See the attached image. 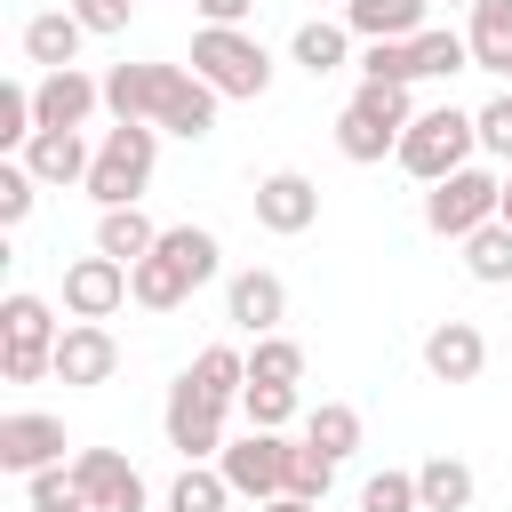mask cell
<instances>
[{
    "label": "cell",
    "mask_w": 512,
    "mask_h": 512,
    "mask_svg": "<svg viewBox=\"0 0 512 512\" xmlns=\"http://www.w3.org/2000/svg\"><path fill=\"white\" fill-rule=\"evenodd\" d=\"M304 440L328 448V456L344 464V456L360 448V408H352V400H320V408H304Z\"/></svg>",
    "instance_id": "1f68e13d"
},
{
    "label": "cell",
    "mask_w": 512,
    "mask_h": 512,
    "mask_svg": "<svg viewBox=\"0 0 512 512\" xmlns=\"http://www.w3.org/2000/svg\"><path fill=\"white\" fill-rule=\"evenodd\" d=\"M344 24L360 40H416L432 24V0H344Z\"/></svg>",
    "instance_id": "603a6c76"
},
{
    "label": "cell",
    "mask_w": 512,
    "mask_h": 512,
    "mask_svg": "<svg viewBox=\"0 0 512 512\" xmlns=\"http://www.w3.org/2000/svg\"><path fill=\"white\" fill-rule=\"evenodd\" d=\"M328 488H336V456H328V448H312V440H288V496L328 504Z\"/></svg>",
    "instance_id": "e575fe53"
},
{
    "label": "cell",
    "mask_w": 512,
    "mask_h": 512,
    "mask_svg": "<svg viewBox=\"0 0 512 512\" xmlns=\"http://www.w3.org/2000/svg\"><path fill=\"white\" fill-rule=\"evenodd\" d=\"M32 112H40V128H88V120L104 112V80H88L80 64L40 72V80H32Z\"/></svg>",
    "instance_id": "2e32d148"
},
{
    "label": "cell",
    "mask_w": 512,
    "mask_h": 512,
    "mask_svg": "<svg viewBox=\"0 0 512 512\" xmlns=\"http://www.w3.org/2000/svg\"><path fill=\"white\" fill-rule=\"evenodd\" d=\"M336 8H344V0H336Z\"/></svg>",
    "instance_id": "c3c4849f"
},
{
    "label": "cell",
    "mask_w": 512,
    "mask_h": 512,
    "mask_svg": "<svg viewBox=\"0 0 512 512\" xmlns=\"http://www.w3.org/2000/svg\"><path fill=\"white\" fill-rule=\"evenodd\" d=\"M128 296H136L144 312H176L192 288H184V272H176L160 248H152V256H136V264H128Z\"/></svg>",
    "instance_id": "f1b7e54d"
},
{
    "label": "cell",
    "mask_w": 512,
    "mask_h": 512,
    "mask_svg": "<svg viewBox=\"0 0 512 512\" xmlns=\"http://www.w3.org/2000/svg\"><path fill=\"white\" fill-rule=\"evenodd\" d=\"M216 88L192 72V64H160V80H152V128L160 136H184V144H200L208 128H216Z\"/></svg>",
    "instance_id": "9c48e42d"
},
{
    "label": "cell",
    "mask_w": 512,
    "mask_h": 512,
    "mask_svg": "<svg viewBox=\"0 0 512 512\" xmlns=\"http://www.w3.org/2000/svg\"><path fill=\"white\" fill-rule=\"evenodd\" d=\"M432 8H472V0H432Z\"/></svg>",
    "instance_id": "bcb514c9"
},
{
    "label": "cell",
    "mask_w": 512,
    "mask_h": 512,
    "mask_svg": "<svg viewBox=\"0 0 512 512\" xmlns=\"http://www.w3.org/2000/svg\"><path fill=\"white\" fill-rule=\"evenodd\" d=\"M464 40H472V72H496L512 80V0H472L464 8Z\"/></svg>",
    "instance_id": "44dd1931"
},
{
    "label": "cell",
    "mask_w": 512,
    "mask_h": 512,
    "mask_svg": "<svg viewBox=\"0 0 512 512\" xmlns=\"http://www.w3.org/2000/svg\"><path fill=\"white\" fill-rule=\"evenodd\" d=\"M456 72H472V40L456 24H424L416 32V80H456Z\"/></svg>",
    "instance_id": "83f0119b"
},
{
    "label": "cell",
    "mask_w": 512,
    "mask_h": 512,
    "mask_svg": "<svg viewBox=\"0 0 512 512\" xmlns=\"http://www.w3.org/2000/svg\"><path fill=\"white\" fill-rule=\"evenodd\" d=\"M32 200H40V176H32L24 160H0V224H24Z\"/></svg>",
    "instance_id": "ab89813d"
},
{
    "label": "cell",
    "mask_w": 512,
    "mask_h": 512,
    "mask_svg": "<svg viewBox=\"0 0 512 512\" xmlns=\"http://www.w3.org/2000/svg\"><path fill=\"white\" fill-rule=\"evenodd\" d=\"M72 472H80V488H88V512H144V504H152L144 472H136L120 448H80Z\"/></svg>",
    "instance_id": "5bb4252c"
},
{
    "label": "cell",
    "mask_w": 512,
    "mask_h": 512,
    "mask_svg": "<svg viewBox=\"0 0 512 512\" xmlns=\"http://www.w3.org/2000/svg\"><path fill=\"white\" fill-rule=\"evenodd\" d=\"M248 376H256V384H304V344L280 336V328L256 336V344H248Z\"/></svg>",
    "instance_id": "836d02e7"
},
{
    "label": "cell",
    "mask_w": 512,
    "mask_h": 512,
    "mask_svg": "<svg viewBox=\"0 0 512 512\" xmlns=\"http://www.w3.org/2000/svg\"><path fill=\"white\" fill-rule=\"evenodd\" d=\"M472 152H480V120H472L464 104H424V112L408 120V136H400L392 160H400L416 184H440V176L472 168Z\"/></svg>",
    "instance_id": "277c9868"
},
{
    "label": "cell",
    "mask_w": 512,
    "mask_h": 512,
    "mask_svg": "<svg viewBox=\"0 0 512 512\" xmlns=\"http://www.w3.org/2000/svg\"><path fill=\"white\" fill-rule=\"evenodd\" d=\"M48 464H64V416H48V408H8V416H0V472L32 480V472H48Z\"/></svg>",
    "instance_id": "8fae6325"
},
{
    "label": "cell",
    "mask_w": 512,
    "mask_h": 512,
    "mask_svg": "<svg viewBox=\"0 0 512 512\" xmlns=\"http://www.w3.org/2000/svg\"><path fill=\"white\" fill-rule=\"evenodd\" d=\"M112 368H120V336L104 328V320H64V336H56V384H112Z\"/></svg>",
    "instance_id": "9a60e30c"
},
{
    "label": "cell",
    "mask_w": 512,
    "mask_h": 512,
    "mask_svg": "<svg viewBox=\"0 0 512 512\" xmlns=\"http://www.w3.org/2000/svg\"><path fill=\"white\" fill-rule=\"evenodd\" d=\"M24 504H32V512H88V488H80L72 464H48V472L24 480Z\"/></svg>",
    "instance_id": "d590c367"
},
{
    "label": "cell",
    "mask_w": 512,
    "mask_h": 512,
    "mask_svg": "<svg viewBox=\"0 0 512 512\" xmlns=\"http://www.w3.org/2000/svg\"><path fill=\"white\" fill-rule=\"evenodd\" d=\"M352 40H360V32H352L344 16H304V24L288 32V64H304L312 80H328V72L352 64Z\"/></svg>",
    "instance_id": "ac0fdd59"
},
{
    "label": "cell",
    "mask_w": 512,
    "mask_h": 512,
    "mask_svg": "<svg viewBox=\"0 0 512 512\" xmlns=\"http://www.w3.org/2000/svg\"><path fill=\"white\" fill-rule=\"evenodd\" d=\"M80 40H88V24H80L72 8H40V16H24V56H32L40 72L80 64Z\"/></svg>",
    "instance_id": "ffe728a7"
},
{
    "label": "cell",
    "mask_w": 512,
    "mask_h": 512,
    "mask_svg": "<svg viewBox=\"0 0 512 512\" xmlns=\"http://www.w3.org/2000/svg\"><path fill=\"white\" fill-rule=\"evenodd\" d=\"M192 72H200L216 96L256 104V96L272 88V48H264L248 24H200V32H192Z\"/></svg>",
    "instance_id": "3957f363"
},
{
    "label": "cell",
    "mask_w": 512,
    "mask_h": 512,
    "mask_svg": "<svg viewBox=\"0 0 512 512\" xmlns=\"http://www.w3.org/2000/svg\"><path fill=\"white\" fill-rule=\"evenodd\" d=\"M216 472L232 480V496H248V504H272V496H288V440L248 424L240 440H224V448H216Z\"/></svg>",
    "instance_id": "ba28073f"
},
{
    "label": "cell",
    "mask_w": 512,
    "mask_h": 512,
    "mask_svg": "<svg viewBox=\"0 0 512 512\" xmlns=\"http://www.w3.org/2000/svg\"><path fill=\"white\" fill-rule=\"evenodd\" d=\"M96 248L120 256V264H136V256L160 248V224H152L144 208H96Z\"/></svg>",
    "instance_id": "cb8c5ba5"
},
{
    "label": "cell",
    "mask_w": 512,
    "mask_h": 512,
    "mask_svg": "<svg viewBox=\"0 0 512 512\" xmlns=\"http://www.w3.org/2000/svg\"><path fill=\"white\" fill-rule=\"evenodd\" d=\"M192 8H200V24H248L256 0H192Z\"/></svg>",
    "instance_id": "7bdbcfd3"
},
{
    "label": "cell",
    "mask_w": 512,
    "mask_h": 512,
    "mask_svg": "<svg viewBox=\"0 0 512 512\" xmlns=\"http://www.w3.org/2000/svg\"><path fill=\"white\" fill-rule=\"evenodd\" d=\"M464 248V272L480 280V288H512V224L496 216V224H480L472 240H456Z\"/></svg>",
    "instance_id": "4316f807"
},
{
    "label": "cell",
    "mask_w": 512,
    "mask_h": 512,
    "mask_svg": "<svg viewBox=\"0 0 512 512\" xmlns=\"http://www.w3.org/2000/svg\"><path fill=\"white\" fill-rule=\"evenodd\" d=\"M120 304H136L120 256L96 248V256H72V264H64V312H72V320H112Z\"/></svg>",
    "instance_id": "7c38bea8"
},
{
    "label": "cell",
    "mask_w": 512,
    "mask_h": 512,
    "mask_svg": "<svg viewBox=\"0 0 512 512\" xmlns=\"http://www.w3.org/2000/svg\"><path fill=\"white\" fill-rule=\"evenodd\" d=\"M160 256L184 272V288H208V280L224 272V240H216L208 224H160Z\"/></svg>",
    "instance_id": "7402d4cb"
},
{
    "label": "cell",
    "mask_w": 512,
    "mask_h": 512,
    "mask_svg": "<svg viewBox=\"0 0 512 512\" xmlns=\"http://www.w3.org/2000/svg\"><path fill=\"white\" fill-rule=\"evenodd\" d=\"M256 512H320L312 496H272V504H256Z\"/></svg>",
    "instance_id": "ee69618b"
},
{
    "label": "cell",
    "mask_w": 512,
    "mask_h": 512,
    "mask_svg": "<svg viewBox=\"0 0 512 512\" xmlns=\"http://www.w3.org/2000/svg\"><path fill=\"white\" fill-rule=\"evenodd\" d=\"M496 200H504V168H456L440 184H424V232L440 240H472L480 224H496Z\"/></svg>",
    "instance_id": "8992f818"
},
{
    "label": "cell",
    "mask_w": 512,
    "mask_h": 512,
    "mask_svg": "<svg viewBox=\"0 0 512 512\" xmlns=\"http://www.w3.org/2000/svg\"><path fill=\"white\" fill-rule=\"evenodd\" d=\"M224 504H232V480L216 464H184L168 480V512H224Z\"/></svg>",
    "instance_id": "d6a6232c"
},
{
    "label": "cell",
    "mask_w": 512,
    "mask_h": 512,
    "mask_svg": "<svg viewBox=\"0 0 512 512\" xmlns=\"http://www.w3.org/2000/svg\"><path fill=\"white\" fill-rule=\"evenodd\" d=\"M152 80H160V64H112L104 72V112L112 120H152Z\"/></svg>",
    "instance_id": "4dcf8cb0"
},
{
    "label": "cell",
    "mask_w": 512,
    "mask_h": 512,
    "mask_svg": "<svg viewBox=\"0 0 512 512\" xmlns=\"http://www.w3.org/2000/svg\"><path fill=\"white\" fill-rule=\"evenodd\" d=\"M480 368H488L480 320H432V328H424V376H432V384H472Z\"/></svg>",
    "instance_id": "e0dca14e"
},
{
    "label": "cell",
    "mask_w": 512,
    "mask_h": 512,
    "mask_svg": "<svg viewBox=\"0 0 512 512\" xmlns=\"http://www.w3.org/2000/svg\"><path fill=\"white\" fill-rule=\"evenodd\" d=\"M360 80L416 88V40H368V48H360Z\"/></svg>",
    "instance_id": "8d00e7d4"
},
{
    "label": "cell",
    "mask_w": 512,
    "mask_h": 512,
    "mask_svg": "<svg viewBox=\"0 0 512 512\" xmlns=\"http://www.w3.org/2000/svg\"><path fill=\"white\" fill-rule=\"evenodd\" d=\"M472 120H480V152L512 168V88H504V96H488V104H480Z\"/></svg>",
    "instance_id": "60d3db41"
},
{
    "label": "cell",
    "mask_w": 512,
    "mask_h": 512,
    "mask_svg": "<svg viewBox=\"0 0 512 512\" xmlns=\"http://www.w3.org/2000/svg\"><path fill=\"white\" fill-rule=\"evenodd\" d=\"M224 424H232V408H224V400H208L192 376H176V384H168V400H160V432H168V448H176L184 464H216V448L232 440Z\"/></svg>",
    "instance_id": "52a82bcc"
},
{
    "label": "cell",
    "mask_w": 512,
    "mask_h": 512,
    "mask_svg": "<svg viewBox=\"0 0 512 512\" xmlns=\"http://www.w3.org/2000/svg\"><path fill=\"white\" fill-rule=\"evenodd\" d=\"M24 512H32V504H24Z\"/></svg>",
    "instance_id": "7dc6e473"
},
{
    "label": "cell",
    "mask_w": 512,
    "mask_h": 512,
    "mask_svg": "<svg viewBox=\"0 0 512 512\" xmlns=\"http://www.w3.org/2000/svg\"><path fill=\"white\" fill-rule=\"evenodd\" d=\"M40 184H88V160H96V144L80 136V128H40L24 152H16Z\"/></svg>",
    "instance_id": "d6986e66"
},
{
    "label": "cell",
    "mask_w": 512,
    "mask_h": 512,
    "mask_svg": "<svg viewBox=\"0 0 512 512\" xmlns=\"http://www.w3.org/2000/svg\"><path fill=\"white\" fill-rule=\"evenodd\" d=\"M248 208H256V224H264V232L296 240V232H312V224H320V184H312L304 168H272V176H256Z\"/></svg>",
    "instance_id": "30bf717a"
},
{
    "label": "cell",
    "mask_w": 512,
    "mask_h": 512,
    "mask_svg": "<svg viewBox=\"0 0 512 512\" xmlns=\"http://www.w3.org/2000/svg\"><path fill=\"white\" fill-rule=\"evenodd\" d=\"M32 136H40V112H32V88H24V80H8V88H0V144H8V152H24Z\"/></svg>",
    "instance_id": "f35d334b"
},
{
    "label": "cell",
    "mask_w": 512,
    "mask_h": 512,
    "mask_svg": "<svg viewBox=\"0 0 512 512\" xmlns=\"http://www.w3.org/2000/svg\"><path fill=\"white\" fill-rule=\"evenodd\" d=\"M56 336H64V320L48 312V296H32V288H8L0 296V376L8 384L56 376Z\"/></svg>",
    "instance_id": "5b68a950"
},
{
    "label": "cell",
    "mask_w": 512,
    "mask_h": 512,
    "mask_svg": "<svg viewBox=\"0 0 512 512\" xmlns=\"http://www.w3.org/2000/svg\"><path fill=\"white\" fill-rule=\"evenodd\" d=\"M80 24H88V40H112V32H128V8L136 0H64Z\"/></svg>",
    "instance_id": "b9f144b4"
},
{
    "label": "cell",
    "mask_w": 512,
    "mask_h": 512,
    "mask_svg": "<svg viewBox=\"0 0 512 512\" xmlns=\"http://www.w3.org/2000/svg\"><path fill=\"white\" fill-rule=\"evenodd\" d=\"M408 120H416V96H408V88H392V80H360L352 104L336 112V152H344L352 168H376V160L400 152Z\"/></svg>",
    "instance_id": "6da1fadb"
},
{
    "label": "cell",
    "mask_w": 512,
    "mask_h": 512,
    "mask_svg": "<svg viewBox=\"0 0 512 512\" xmlns=\"http://www.w3.org/2000/svg\"><path fill=\"white\" fill-rule=\"evenodd\" d=\"M360 512H424V496H416V472H368L360 480Z\"/></svg>",
    "instance_id": "74e56055"
},
{
    "label": "cell",
    "mask_w": 512,
    "mask_h": 512,
    "mask_svg": "<svg viewBox=\"0 0 512 512\" xmlns=\"http://www.w3.org/2000/svg\"><path fill=\"white\" fill-rule=\"evenodd\" d=\"M152 168H160V128L152 120H112L96 136V160H88V184L80 192L96 208H136L144 184H152Z\"/></svg>",
    "instance_id": "7a4b0ae2"
},
{
    "label": "cell",
    "mask_w": 512,
    "mask_h": 512,
    "mask_svg": "<svg viewBox=\"0 0 512 512\" xmlns=\"http://www.w3.org/2000/svg\"><path fill=\"white\" fill-rule=\"evenodd\" d=\"M496 216H504V224H512V168H504V200H496Z\"/></svg>",
    "instance_id": "f6af8a7d"
},
{
    "label": "cell",
    "mask_w": 512,
    "mask_h": 512,
    "mask_svg": "<svg viewBox=\"0 0 512 512\" xmlns=\"http://www.w3.org/2000/svg\"><path fill=\"white\" fill-rule=\"evenodd\" d=\"M208 400H224V408H240V392H248V352L240 344H208V352H192V368H184Z\"/></svg>",
    "instance_id": "d4e9b609"
},
{
    "label": "cell",
    "mask_w": 512,
    "mask_h": 512,
    "mask_svg": "<svg viewBox=\"0 0 512 512\" xmlns=\"http://www.w3.org/2000/svg\"><path fill=\"white\" fill-rule=\"evenodd\" d=\"M224 320H232L240 336H272V328L288 320V280L264 272V264H240V272L224 280Z\"/></svg>",
    "instance_id": "4fadbf2b"
},
{
    "label": "cell",
    "mask_w": 512,
    "mask_h": 512,
    "mask_svg": "<svg viewBox=\"0 0 512 512\" xmlns=\"http://www.w3.org/2000/svg\"><path fill=\"white\" fill-rule=\"evenodd\" d=\"M416 496H424V512H464L472 504V464L464 456H424L416 464Z\"/></svg>",
    "instance_id": "484cf974"
},
{
    "label": "cell",
    "mask_w": 512,
    "mask_h": 512,
    "mask_svg": "<svg viewBox=\"0 0 512 512\" xmlns=\"http://www.w3.org/2000/svg\"><path fill=\"white\" fill-rule=\"evenodd\" d=\"M304 416V384H256L248 376V392H240V424H256V432H288Z\"/></svg>",
    "instance_id": "f546056e"
}]
</instances>
